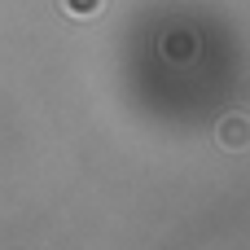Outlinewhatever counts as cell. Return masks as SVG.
Masks as SVG:
<instances>
[{"label":"cell","instance_id":"obj_2","mask_svg":"<svg viewBox=\"0 0 250 250\" xmlns=\"http://www.w3.org/2000/svg\"><path fill=\"white\" fill-rule=\"evenodd\" d=\"M62 9H66L70 18H92V13L101 9V0H62Z\"/></svg>","mask_w":250,"mask_h":250},{"label":"cell","instance_id":"obj_1","mask_svg":"<svg viewBox=\"0 0 250 250\" xmlns=\"http://www.w3.org/2000/svg\"><path fill=\"white\" fill-rule=\"evenodd\" d=\"M215 141L224 145V149H250V119L246 114H229V119H220V127H215Z\"/></svg>","mask_w":250,"mask_h":250}]
</instances>
